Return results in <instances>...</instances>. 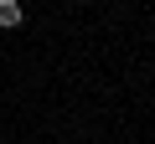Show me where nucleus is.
Segmentation results:
<instances>
[{
  "mask_svg": "<svg viewBox=\"0 0 155 144\" xmlns=\"http://www.w3.org/2000/svg\"><path fill=\"white\" fill-rule=\"evenodd\" d=\"M0 26H21V5L16 0H0Z\"/></svg>",
  "mask_w": 155,
  "mask_h": 144,
  "instance_id": "f257e3e1",
  "label": "nucleus"
}]
</instances>
